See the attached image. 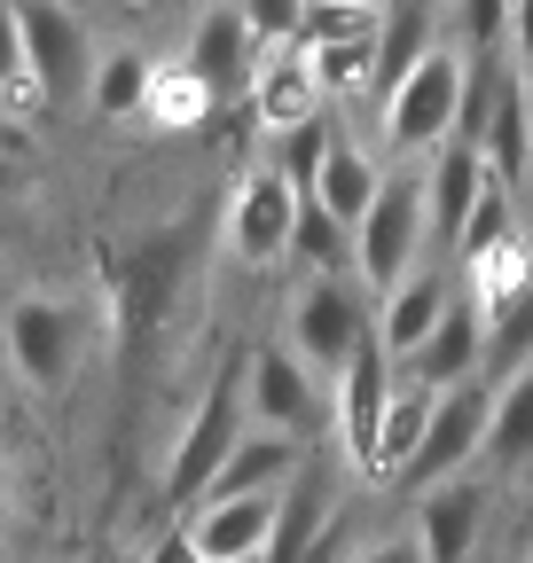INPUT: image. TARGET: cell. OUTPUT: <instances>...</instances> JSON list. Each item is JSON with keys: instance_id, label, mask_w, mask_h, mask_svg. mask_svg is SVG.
Returning a JSON list of instances; mask_svg holds the SVG:
<instances>
[{"instance_id": "cell-26", "label": "cell", "mask_w": 533, "mask_h": 563, "mask_svg": "<svg viewBox=\"0 0 533 563\" xmlns=\"http://www.w3.org/2000/svg\"><path fill=\"white\" fill-rule=\"evenodd\" d=\"M518 368H533V290L487 306V376L502 384V376H518Z\"/></svg>"}, {"instance_id": "cell-31", "label": "cell", "mask_w": 533, "mask_h": 563, "mask_svg": "<svg viewBox=\"0 0 533 563\" xmlns=\"http://www.w3.org/2000/svg\"><path fill=\"white\" fill-rule=\"evenodd\" d=\"M510 16H518V0H455L463 55H494V47L510 40Z\"/></svg>"}, {"instance_id": "cell-24", "label": "cell", "mask_w": 533, "mask_h": 563, "mask_svg": "<svg viewBox=\"0 0 533 563\" xmlns=\"http://www.w3.org/2000/svg\"><path fill=\"white\" fill-rule=\"evenodd\" d=\"M95 110L102 118H150V95H157V70H150V55H133V47H110L102 63H95Z\"/></svg>"}, {"instance_id": "cell-34", "label": "cell", "mask_w": 533, "mask_h": 563, "mask_svg": "<svg viewBox=\"0 0 533 563\" xmlns=\"http://www.w3.org/2000/svg\"><path fill=\"white\" fill-rule=\"evenodd\" d=\"M0 87H32V63H24V16L17 0H0ZM40 95V87H32Z\"/></svg>"}, {"instance_id": "cell-18", "label": "cell", "mask_w": 533, "mask_h": 563, "mask_svg": "<svg viewBox=\"0 0 533 563\" xmlns=\"http://www.w3.org/2000/svg\"><path fill=\"white\" fill-rule=\"evenodd\" d=\"M479 525H487V493L471 477H447L424 493V509H416V540L432 563H471L479 548Z\"/></svg>"}, {"instance_id": "cell-19", "label": "cell", "mask_w": 533, "mask_h": 563, "mask_svg": "<svg viewBox=\"0 0 533 563\" xmlns=\"http://www.w3.org/2000/svg\"><path fill=\"white\" fill-rule=\"evenodd\" d=\"M432 407H439L432 384L400 376V391H392V407H384V422H377V446H369V470H361V477H377V485H400V477H409V462H416V446H424V431H432Z\"/></svg>"}, {"instance_id": "cell-3", "label": "cell", "mask_w": 533, "mask_h": 563, "mask_svg": "<svg viewBox=\"0 0 533 563\" xmlns=\"http://www.w3.org/2000/svg\"><path fill=\"white\" fill-rule=\"evenodd\" d=\"M243 361L228 368V376H213V391L196 399V415H188V431H181V446H173V470H165V509H196L205 501V485L220 477V462L243 446Z\"/></svg>"}, {"instance_id": "cell-11", "label": "cell", "mask_w": 533, "mask_h": 563, "mask_svg": "<svg viewBox=\"0 0 533 563\" xmlns=\"http://www.w3.org/2000/svg\"><path fill=\"white\" fill-rule=\"evenodd\" d=\"M9 361H17L24 384L55 391L63 376H72V361H79V313L63 298H24L9 313Z\"/></svg>"}, {"instance_id": "cell-14", "label": "cell", "mask_w": 533, "mask_h": 563, "mask_svg": "<svg viewBox=\"0 0 533 563\" xmlns=\"http://www.w3.org/2000/svg\"><path fill=\"white\" fill-rule=\"evenodd\" d=\"M283 493H243V501H205L188 509V532L213 563H266V540H275Z\"/></svg>"}, {"instance_id": "cell-21", "label": "cell", "mask_w": 533, "mask_h": 563, "mask_svg": "<svg viewBox=\"0 0 533 563\" xmlns=\"http://www.w3.org/2000/svg\"><path fill=\"white\" fill-rule=\"evenodd\" d=\"M479 150H487V165H494L502 188L533 180V87L525 79H502V95H494V110L479 125Z\"/></svg>"}, {"instance_id": "cell-28", "label": "cell", "mask_w": 533, "mask_h": 563, "mask_svg": "<svg viewBox=\"0 0 533 563\" xmlns=\"http://www.w3.org/2000/svg\"><path fill=\"white\" fill-rule=\"evenodd\" d=\"M384 9L377 0H314L306 9V47H346V40H377Z\"/></svg>"}, {"instance_id": "cell-39", "label": "cell", "mask_w": 533, "mask_h": 563, "mask_svg": "<svg viewBox=\"0 0 533 563\" xmlns=\"http://www.w3.org/2000/svg\"><path fill=\"white\" fill-rule=\"evenodd\" d=\"M525 196H533V180H525Z\"/></svg>"}, {"instance_id": "cell-17", "label": "cell", "mask_w": 533, "mask_h": 563, "mask_svg": "<svg viewBox=\"0 0 533 563\" xmlns=\"http://www.w3.org/2000/svg\"><path fill=\"white\" fill-rule=\"evenodd\" d=\"M306 470V454H298V439L291 431H243V446L220 462V477L205 485V501H243V493H283L291 477ZM196 501V509H205Z\"/></svg>"}, {"instance_id": "cell-32", "label": "cell", "mask_w": 533, "mask_h": 563, "mask_svg": "<svg viewBox=\"0 0 533 563\" xmlns=\"http://www.w3.org/2000/svg\"><path fill=\"white\" fill-rule=\"evenodd\" d=\"M275 141H283V157H275V165H283L298 188H314V173H322V157H329V141H338V133H329V125L314 118V125H291V133H275Z\"/></svg>"}, {"instance_id": "cell-27", "label": "cell", "mask_w": 533, "mask_h": 563, "mask_svg": "<svg viewBox=\"0 0 533 563\" xmlns=\"http://www.w3.org/2000/svg\"><path fill=\"white\" fill-rule=\"evenodd\" d=\"M291 251H298V258H306L314 274H346V266H353V228H346V220H338L329 203H314V196H306Z\"/></svg>"}, {"instance_id": "cell-15", "label": "cell", "mask_w": 533, "mask_h": 563, "mask_svg": "<svg viewBox=\"0 0 533 563\" xmlns=\"http://www.w3.org/2000/svg\"><path fill=\"white\" fill-rule=\"evenodd\" d=\"M494 188V165H487V150L479 141H447V150H432V173H424V196H432V243H447L455 251V235H463V220L479 211V196Z\"/></svg>"}, {"instance_id": "cell-1", "label": "cell", "mask_w": 533, "mask_h": 563, "mask_svg": "<svg viewBox=\"0 0 533 563\" xmlns=\"http://www.w3.org/2000/svg\"><path fill=\"white\" fill-rule=\"evenodd\" d=\"M377 336V306H369V282L353 274H306V290L291 306V352L314 376H346V361Z\"/></svg>"}, {"instance_id": "cell-23", "label": "cell", "mask_w": 533, "mask_h": 563, "mask_svg": "<svg viewBox=\"0 0 533 563\" xmlns=\"http://www.w3.org/2000/svg\"><path fill=\"white\" fill-rule=\"evenodd\" d=\"M432 24H439L432 0H392V9H384V40H377V87L384 95L432 55Z\"/></svg>"}, {"instance_id": "cell-2", "label": "cell", "mask_w": 533, "mask_h": 563, "mask_svg": "<svg viewBox=\"0 0 533 563\" xmlns=\"http://www.w3.org/2000/svg\"><path fill=\"white\" fill-rule=\"evenodd\" d=\"M463 95H471V55L432 47L409 79L384 95V141L392 150H447L463 133Z\"/></svg>"}, {"instance_id": "cell-12", "label": "cell", "mask_w": 533, "mask_h": 563, "mask_svg": "<svg viewBox=\"0 0 533 563\" xmlns=\"http://www.w3.org/2000/svg\"><path fill=\"white\" fill-rule=\"evenodd\" d=\"M400 376H416V384H432V391L487 376V306H479L471 290H463V298L447 306V321L424 336L416 361H400Z\"/></svg>"}, {"instance_id": "cell-35", "label": "cell", "mask_w": 533, "mask_h": 563, "mask_svg": "<svg viewBox=\"0 0 533 563\" xmlns=\"http://www.w3.org/2000/svg\"><path fill=\"white\" fill-rule=\"evenodd\" d=\"M353 563H432V555H424V540H416V532H384V540L353 548Z\"/></svg>"}, {"instance_id": "cell-29", "label": "cell", "mask_w": 533, "mask_h": 563, "mask_svg": "<svg viewBox=\"0 0 533 563\" xmlns=\"http://www.w3.org/2000/svg\"><path fill=\"white\" fill-rule=\"evenodd\" d=\"M510 196H518V188H502V180H494V188L479 196V211L463 220V235H455V258H463V266L487 258L494 243H510Z\"/></svg>"}, {"instance_id": "cell-13", "label": "cell", "mask_w": 533, "mask_h": 563, "mask_svg": "<svg viewBox=\"0 0 533 563\" xmlns=\"http://www.w3.org/2000/svg\"><path fill=\"white\" fill-rule=\"evenodd\" d=\"M400 361L384 352V336H369L353 361H346V376H338V431H346V454L369 470V446H377V422H384V407H392V391H400V376H392Z\"/></svg>"}, {"instance_id": "cell-20", "label": "cell", "mask_w": 533, "mask_h": 563, "mask_svg": "<svg viewBox=\"0 0 533 563\" xmlns=\"http://www.w3.org/2000/svg\"><path fill=\"white\" fill-rule=\"evenodd\" d=\"M322 70L314 55H275V63H259V79H251V110L266 133H291V125H314L322 118Z\"/></svg>"}, {"instance_id": "cell-9", "label": "cell", "mask_w": 533, "mask_h": 563, "mask_svg": "<svg viewBox=\"0 0 533 563\" xmlns=\"http://www.w3.org/2000/svg\"><path fill=\"white\" fill-rule=\"evenodd\" d=\"M243 407H251V422L259 431H306L314 422V368L298 361V352H275V344H251L243 352Z\"/></svg>"}, {"instance_id": "cell-7", "label": "cell", "mask_w": 533, "mask_h": 563, "mask_svg": "<svg viewBox=\"0 0 533 563\" xmlns=\"http://www.w3.org/2000/svg\"><path fill=\"white\" fill-rule=\"evenodd\" d=\"M17 16H24V63H32V87L47 102H72L87 95V24L63 9V0H17Z\"/></svg>"}, {"instance_id": "cell-8", "label": "cell", "mask_w": 533, "mask_h": 563, "mask_svg": "<svg viewBox=\"0 0 533 563\" xmlns=\"http://www.w3.org/2000/svg\"><path fill=\"white\" fill-rule=\"evenodd\" d=\"M298 211H306V188H298L283 165L251 173V180H243V196H236V220H228L236 258H251V266L283 258V251H291V235H298Z\"/></svg>"}, {"instance_id": "cell-4", "label": "cell", "mask_w": 533, "mask_h": 563, "mask_svg": "<svg viewBox=\"0 0 533 563\" xmlns=\"http://www.w3.org/2000/svg\"><path fill=\"white\" fill-rule=\"evenodd\" d=\"M424 243H432V196H424V180H384V196L369 203V220L353 228V274L384 298L400 274H416Z\"/></svg>"}, {"instance_id": "cell-22", "label": "cell", "mask_w": 533, "mask_h": 563, "mask_svg": "<svg viewBox=\"0 0 533 563\" xmlns=\"http://www.w3.org/2000/svg\"><path fill=\"white\" fill-rule=\"evenodd\" d=\"M314 203H329L346 228H361L369 220V203L384 196V173H377V157L369 150H353V141H329V157H322V173H314V188H306Z\"/></svg>"}, {"instance_id": "cell-6", "label": "cell", "mask_w": 533, "mask_h": 563, "mask_svg": "<svg viewBox=\"0 0 533 563\" xmlns=\"http://www.w3.org/2000/svg\"><path fill=\"white\" fill-rule=\"evenodd\" d=\"M487 431H494V376L447 384L439 407H432V431H424V446H416V462H409V477H400V485H424V493H432V485L463 477V462L487 454Z\"/></svg>"}, {"instance_id": "cell-10", "label": "cell", "mask_w": 533, "mask_h": 563, "mask_svg": "<svg viewBox=\"0 0 533 563\" xmlns=\"http://www.w3.org/2000/svg\"><path fill=\"white\" fill-rule=\"evenodd\" d=\"M259 32H251V16H243V0H213L205 16H196V32H188V70L205 79L213 95H243L251 79H259Z\"/></svg>"}, {"instance_id": "cell-5", "label": "cell", "mask_w": 533, "mask_h": 563, "mask_svg": "<svg viewBox=\"0 0 533 563\" xmlns=\"http://www.w3.org/2000/svg\"><path fill=\"white\" fill-rule=\"evenodd\" d=\"M181 282H188V228L150 235L142 251L118 266V344H126V361H142V344L173 321Z\"/></svg>"}, {"instance_id": "cell-16", "label": "cell", "mask_w": 533, "mask_h": 563, "mask_svg": "<svg viewBox=\"0 0 533 563\" xmlns=\"http://www.w3.org/2000/svg\"><path fill=\"white\" fill-rule=\"evenodd\" d=\"M447 282L432 274V266H416V274H400L392 282V290L377 298V336H384V352H392V361H416V352H424V336L447 321Z\"/></svg>"}, {"instance_id": "cell-36", "label": "cell", "mask_w": 533, "mask_h": 563, "mask_svg": "<svg viewBox=\"0 0 533 563\" xmlns=\"http://www.w3.org/2000/svg\"><path fill=\"white\" fill-rule=\"evenodd\" d=\"M150 563H213V555L196 548V532H188V525H173V532H165V540L150 548Z\"/></svg>"}, {"instance_id": "cell-40", "label": "cell", "mask_w": 533, "mask_h": 563, "mask_svg": "<svg viewBox=\"0 0 533 563\" xmlns=\"http://www.w3.org/2000/svg\"><path fill=\"white\" fill-rule=\"evenodd\" d=\"M525 563H533V555H525Z\"/></svg>"}, {"instance_id": "cell-25", "label": "cell", "mask_w": 533, "mask_h": 563, "mask_svg": "<svg viewBox=\"0 0 533 563\" xmlns=\"http://www.w3.org/2000/svg\"><path fill=\"white\" fill-rule=\"evenodd\" d=\"M525 454H533V368L494 384V431H487V462L518 470Z\"/></svg>"}, {"instance_id": "cell-33", "label": "cell", "mask_w": 533, "mask_h": 563, "mask_svg": "<svg viewBox=\"0 0 533 563\" xmlns=\"http://www.w3.org/2000/svg\"><path fill=\"white\" fill-rule=\"evenodd\" d=\"M306 9H314V0H243V16H251V32L266 47H283L291 32H306Z\"/></svg>"}, {"instance_id": "cell-30", "label": "cell", "mask_w": 533, "mask_h": 563, "mask_svg": "<svg viewBox=\"0 0 533 563\" xmlns=\"http://www.w3.org/2000/svg\"><path fill=\"white\" fill-rule=\"evenodd\" d=\"M220 95L196 79V70L181 63V70H157V95H150V118H165V125H188V118H205Z\"/></svg>"}, {"instance_id": "cell-38", "label": "cell", "mask_w": 533, "mask_h": 563, "mask_svg": "<svg viewBox=\"0 0 533 563\" xmlns=\"http://www.w3.org/2000/svg\"><path fill=\"white\" fill-rule=\"evenodd\" d=\"M118 9H142V0H118Z\"/></svg>"}, {"instance_id": "cell-37", "label": "cell", "mask_w": 533, "mask_h": 563, "mask_svg": "<svg viewBox=\"0 0 533 563\" xmlns=\"http://www.w3.org/2000/svg\"><path fill=\"white\" fill-rule=\"evenodd\" d=\"M9 188H17V173H9V165H0V211H9Z\"/></svg>"}]
</instances>
